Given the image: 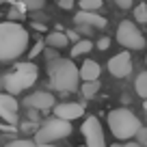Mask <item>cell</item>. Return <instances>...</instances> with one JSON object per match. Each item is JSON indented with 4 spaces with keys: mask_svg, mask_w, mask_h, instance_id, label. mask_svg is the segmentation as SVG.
I'll return each mask as SVG.
<instances>
[{
    "mask_svg": "<svg viewBox=\"0 0 147 147\" xmlns=\"http://www.w3.org/2000/svg\"><path fill=\"white\" fill-rule=\"evenodd\" d=\"M100 74H102V67L95 63V61H84L82 67H80V78H82L84 82L100 80Z\"/></svg>",
    "mask_w": 147,
    "mask_h": 147,
    "instance_id": "cell-13",
    "label": "cell"
},
{
    "mask_svg": "<svg viewBox=\"0 0 147 147\" xmlns=\"http://www.w3.org/2000/svg\"><path fill=\"white\" fill-rule=\"evenodd\" d=\"M82 136H84V147H106L104 141V130L97 117H87L82 123Z\"/></svg>",
    "mask_w": 147,
    "mask_h": 147,
    "instance_id": "cell-7",
    "label": "cell"
},
{
    "mask_svg": "<svg viewBox=\"0 0 147 147\" xmlns=\"http://www.w3.org/2000/svg\"><path fill=\"white\" fill-rule=\"evenodd\" d=\"M15 2H20V5H22L24 9H28V11L43 9V5H46V0H15Z\"/></svg>",
    "mask_w": 147,
    "mask_h": 147,
    "instance_id": "cell-18",
    "label": "cell"
},
{
    "mask_svg": "<svg viewBox=\"0 0 147 147\" xmlns=\"http://www.w3.org/2000/svg\"><path fill=\"white\" fill-rule=\"evenodd\" d=\"M30 35L22 24L0 22V61H15L28 50Z\"/></svg>",
    "mask_w": 147,
    "mask_h": 147,
    "instance_id": "cell-1",
    "label": "cell"
},
{
    "mask_svg": "<svg viewBox=\"0 0 147 147\" xmlns=\"http://www.w3.org/2000/svg\"><path fill=\"white\" fill-rule=\"evenodd\" d=\"M18 100L11 93H0V119H5L7 123H18Z\"/></svg>",
    "mask_w": 147,
    "mask_h": 147,
    "instance_id": "cell-9",
    "label": "cell"
},
{
    "mask_svg": "<svg viewBox=\"0 0 147 147\" xmlns=\"http://www.w3.org/2000/svg\"><path fill=\"white\" fill-rule=\"evenodd\" d=\"M108 71H110V76H115V78H125V76H130V71H132V56L128 54V50L115 54L108 61Z\"/></svg>",
    "mask_w": 147,
    "mask_h": 147,
    "instance_id": "cell-8",
    "label": "cell"
},
{
    "mask_svg": "<svg viewBox=\"0 0 147 147\" xmlns=\"http://www.w3.org/2000/svg\"><path fill=\"white\" fill-rule=\"evenodd\" d=\"M39 147H56V145H54V143H41Z\"/></svg>",
    "mask_w": 147,
    "mask_h": 147,
    "instance_id": "cell-28",
    "label": "cell"
},
{
    "mask_svg": "<svg viewBox=\"0 0 147 147\" xmlns=\"http://www.w3.org/2000/svg\"><path fill=\"white\" fill-rule=\"evenodd\" d=\"M71 134V123L67 119H61V117H52V119L43 121L41 128L35 132V143L41 145V143H54L61 138L69 136Z\"/></svg>",
    "mask_w": 147,
    "mask_h": 147,
    "instance_id": "cell-5",
    "label": "cell"
},
{
    "mask_svg": "<svg viewBox=\"0 0 147 147\" xmlns=\"http://www.w3.org/2000/svg\"><path fill=\"white\" fill-rule=\"evenodd\" d=\"M39 78V69L35 67L32 63H20L13 71L5 74V78H2V87H5L7 93L11 95H20L22 91L30 89L32 84L37 82Z\"/></svg>",
    "mask_w": 147,
    "mask_h": 147,
    "instance_id": "cell-4",
    "label": "cell"
},
{
    "mask_svg": "<svg viewBox=\"0 0 147 147\" xmlns=\"http://www.w3.org/2000/svg\"><path fill=\"white\" fill-rule=\"evenodd\" d=\"M78 5L84 11H97V9H102V0H80Z\"/></svg>",
    "mask_w": 147,
    "mask_h": 147,
    "instance_id": "cell-20",
    "label": "cell"
},
{
    "mask_svg": "<svg viewBox=\"0 0 147 147\" xmlns=\"http://www.w3.org/2000/svg\"><path fill=\"white\" fill-rule=\"evenodd\" d=\"M82 115H84V106L78 104V102H63V104L54 106V117H61V119L74 121Z\"/></svg>",
    "mask_w": 147,
    "mask_h": 147,
    "instance_id": "cell-11",
    "label": "cell"
},
{
    "mask_svg": "<svg viewBox=\"0 0 147 147\" xmlns=\"http://www.w3.org/2000/svg\"><path fill=\"white\" fill-rule=\"evenodd\" d=\"M46 43L50 48H56V50H61V48H65L69 43V37H67V32H59V30H52V32H48V37H46Z\"/></svg>",
    "mask_w": 147,
    "mask_h": 147,
    "instance_id": "cell-14",
    "label": "cell"
},
{
    "mask_svg": "<svg viewBox=\"0 0 147 147\" xmlns=\"http://www.w3.org/2000/svg\"><path fill=\"white\" fill-rule=\"evenodd\" d=\"M50 87L56 91H76L80 80V69L69 59H52L48 63Z\"/></svg>",
    "mask_w": 147,
    "mask_h": 147,
    "instance_id": "cell-2",
    "label": "cell"
},
{
    "mask_svg": "<svg viewBox=\"0 0 147 147\" xmlns=\"http://www.w3.org/2000/svg\"><path fill=\"white\" fill-rule=\"evenodd\" d=\"M97 91H100V80H91V82H84L82 84V95L87 97V100L95 97Z\"/></svg>",
    "mask_w": 147,
    "mask_h": 147,
    "instance_id": "cell-17",
    "label": "cell"
},
{
    "mask_svg": "<svg viewBox=\"0 0 147 147\" xmlns=\"http://www.w3.org/2000/svg\"><path fill=\"white\" fill-rule=\"evenodd\" d=\"M91 50H93V41H91V39H78V41L74 43V48H71V56L76 59V56L89 54Z\"/></svg>",
    "mask_w": 147,
    "mask_h": 147,
    "instance_id": "cell-15",
    "label": "cell"
},
{
    "mask_svg": "<svg viewBox=\"0 0 147 147\" xmlns=\"http://www.w3.org/2000/svg\"><path fill=\"white\" fill-rule=\"evenodd\" d=\"M113 147H145V145H141V143H117V145H113Z\"/></svg>",
    "mask_w": 147,
    "mask_h": 147,
    "instance_id": "cell-26",
    "label": "cell"
},
{
    "mask_svg": "<svg viewBox=\"0 0 147 147\" xmlns=\"http://www.w3.org/2000/svg\"><path fill=\"white\" fill-rule=\"evenodd\" d=\"M5 147H39L35 141H30V138H18V141H11L7 143Z\"/></svg>",
    "mask_w": 147,
    "mask_h": 147,
    "instance_id": "cell-21",
    "label": "cell"
},
{
    "mask_svg": "<svg viewBox=\"0 0 147 147\" xmlns=\"http://www.w3.org/2000/svg\"><path fill=\"white\" fill-rule=\"evenodd\" d=\"M76 24H87V26H93V28H106L108 26V20L97 15L95 11H80L76 13Z\"/></svg>",
    "mask_w": 147,
    "mask_h": 147,
    "instance_id": "cell-12",
    "label": "cell"
},
{
    "mask_svg": "<svg viewBox=\"0 0 147 147\" xmlns=\"http://www.w3.org/2000/svg\"><path fill=\"white\" fill-rule=\"evenodd\" d=\"M108 128L119 141H130V138L138 136L141 132V121L128 108H115L108 113Z\"/></svg>",
    "mask_w": 147,
    "mask_h": 147,
    "instance_id": "cell-3",
    "label": "cell"
},
{
    "mask_svg": "<svg viewBox=\"0 0 147 147\" xmlns=\"http://www.w3.org/2000/svg\"><path fill=\"white\" fill-rule=\"evenodd\" d=\"M41 50H43V43L39 41V43H35V48L30 50V54H28V56H30V59H35V56H39V54H41Z\"/></svg>",
    "mask_w": 147,
    "mask_h": 147,
    "instance_id": "cell-22",
    "label": "cell"
},
{
    "mask_svg": "<svg viewBox=\"0 0 147 147\" xmlns=\"http://www.w3.org/2000/svg\"><path fill=\"white\" fill-rule=\"evenodd\" d=\"M67 37H69V39H71L74 43H76V41H78V39H80V35H78V32H74V30H69V32H67Z\"/></svg>",
    "mask_w": 147,
    "mask_h": 147,
    "instance_id": "cell-27",
    "label": "cell"
},
{
    "mask_svg": "<svg viewBox=\"0 0 147 147\" xmlns=\"http://www.w3.org/2000/svg\"><path fill=\"white\" fill-rule=\"evenodd\" d=\"M24 106L30 110H50L54 108V95L48 91H35L28 97H24Z\"/></svg>",
    "mask_w": 147,
    "mask_h": 147,
    "instance_id": "cell-10",
    "label": "cell"
},
{
    "mask_svg": "<svg viewBox=\"0 0 147 147\" xmlns=\"http://www.w3.org/2000/svg\"><path fill=\"white\" fill-rule=\"evenodd\" d=\"M117 41L125 48V50H143L145 48V37L143 32L136 28V24L123 20V22L117 26Z\"/></svg>",
    "mask_w": 147,
    "mask_h": 147,
    "instance_id": "cell-6",
    "label": "cell"
},
{
    "mask_svg": "<svg viewBox=\"0 0 147 147\" xmlns=\"http://www.w3.org/2000/svg\"><path fill=\"white\" fill-rule=\"evenodd\" d=\"M134 89H136V95L147 100V71H141L134 80Z\"/></svg>",
    "mask_w": 147,
    "mask_h": 147,
    "instance_id": "cell-16",
    "label": "cell"
},
{
    "mask_svg": "<svg viewBox=\"0 0 147 147\" xmlns=\"http://www.w3.org/2000/svg\"><path fill=\"white\" fill-rule=\"evenodd\" d=\"M145 63H147V59H145Z\"/></svg>",
    "mask_w": 147,
    "mask_h": 147,
    "instance_id": "cell-31",
    "label": "cell"
},
{
    "mask_svg": "<svg viewBox=\"0 0 147 147\" xmlns=\"http://www.w3.org/2000/svg\"><path fill=\"white\" fill-rule=\"evenodd\" d=\"M143 108H145V119H147V100H145V104H143Z\"/></svg>",
    "mask_w": 147,
    "mask_h": 147,
    "instance_id": "cell-29",
    "label": "cell"
},
{
    "mask_svg": "<svg viewBox=\"0 0 147 147\" xmlns=\"http://www.w3.org/2000/svg\"><path fill=\"white\" fill-rule=\"evenodd\" d=\"M82 147H84V145H82Z\"/></svg>",
    "mask_w": 147,
    "mask_h": 147,
    "instance_id": "cell-32",
    "label": "cell"
},
{
    "mask_svg": "<svg viewBox=\"0 0 147 147\" xmlns=\"http://www.w3.org/2000/svg\"><path fill=\"white\" fill-rule=\"evenodd\" d=\"M74 2H76V0H59V7L65 9V11H69V9H74Z\"/></svg>",
    "mask_w": 147,
    "mask_h": 147,
    "instance_id": "cell-23",
    "label": "cell"
},
{
    "mask_svg": "<svg viewBox=\"0 0 147 147\" xmlns=\"http://www.w3.org/2000/svg\"><path fill=\"white\" fill-rule=\"evenodd\" d=\"M113 2H115L119 9H130V7H132V0H113Z\"/></svg>",
    "mask_w": 147,
    "mask_h": 147,
    "instance_id": "cell-25",
    "label": "cell"
},
{
    "mask_svg": "<svg viewBox=\"0 0 147 147\" xmlns=\"http://www.w3.org/2000/svg\"><path fill=\"white\" fill-rule=\"evenodd\" d=\"M134 20H136L138 24H147V5L145 2H141V5L134 9Z\"/></svg>",
    "mask_w": 147,
    "mask_h": 147,
    "instance_id": "cell-19",
    "label": "cell"
},
{
    "mask_svg": "<svg viewBox=\"0 0 147 147\" xmlns=\"http://www.w3.org/2000/svg\"><path fill=\"white\" fill-rule=\"evenodd\" d=\"M97 48H100V50H108L110 48V39L108 37H102L100 41H97Z\"/></svg>",
    "mask_w": 147,
    "mask_h": 147,
    "instance_id": "cell-24",
    "label": "cell"
},
{
    "mask_svg": "<svg viewBox=\"0 0 147 147\" xmlns=\"http://www.w3.org/2000/svg\"><path fill=\"white\" fill-rule=\"evenodd\" d=\"M145 147H147V141H145Z\"/></svg>",
    "mask_w": 147,
    "mask_h": 147,
    "instance_id": "cell-30",
    "label": "cell"
}]
</instances>
